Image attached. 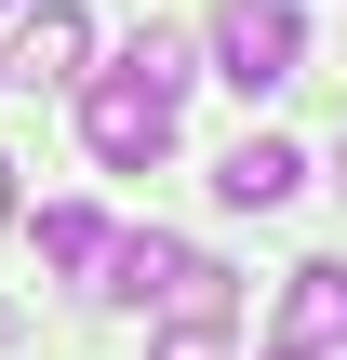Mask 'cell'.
Wrapping results in <instances>:
<instances>
[{
	"mask_svg": "<svg viewBox=\"0 0 347 360\" xmlns=\"http://www.w3.org/2000/svg\"><path fill=\"white\" fill-rule=\"evenodd\" d=\"M80 147H94L107 174H160V160H174V94H160L147 67H94V80H80Z\"/></svg>",
	"mask_w": 347,
	"mask_h": 360,
	"instance_id": "obj_2",
	"label": "cell"
},
{
	"mask_svg": "<svg viewBox=\"0 0 347 360\" xmlns=\"http://www.w3.org/2000/svg\"><path fill=\"white\" fill-rule=\"evenodd\" d=\"M107 267H120L107 294H120V307H147L160 334H187V321H201V334H227V321H241V281H227L201 240H160V227H134Z\"/></svg>",
	"mask_w": 347,
	"mask_h": 360,
	"instance_id": "obj_1",
	"label": "cell"
},
{
	"mask_svg": "<svg viewBox=\"0 0 347 360\" xmlns=\"http://www.w3.org/2000/svg\"><path fill=\"white\" fill-rule=\"evenodd\" d=\"M0 13H27V0H0Z\"/></svg>",
	"mask_w": 347,
	"mask_h": 360,
	"instance_id": "obj_12",
	"label": "cell"
},
{
	"mask_svg": "<svg viewBox=\"0 0 347 360\" xmlns=\"http://www.w3.org/2000/svg\"><path fill=\"white\" fill-rule=\"evenodd\" d=\"M201 53H214L227 94H281V80L308 67V13H294V0H214Z\"/></svg>",
	"mask_w": 347,
	"mask_h": 360,
	"instance_id": "obj_3",
	"label": "cell"
},
{
	"mask_svg": "<svg viewBox=\"0 0 347 360\" xmlns=\"http://www.w3.org/2000/svg\"><path fill=\"white\" fill-rule=\"evenodd\" d=\"M281 360H347V254L281 281Z\"/></svg>",
	"mask_w": 347,
	"mask_h": 360,
	"instance_id": "obj_5",
	"label": "cell"
},
{
	"mask_svg": "<svg viewBox=\"0 0 347 360\" xmlns=\"http://www.w3.org/2000/svg\"><path fill=\"white\" fill-rule=\"evenodd\" d=\"M13 214H27V200H13V160H0V227H13Z\"/></svg>",
	"mask_w": 347,
	"mask_h": 360,
	"instance_id": "obj_10",
	"label": "cell"
},
{
	"mask_svg": "<svg viewBox=\"0 0 347 360\" xmlns=\"http://www.w3.org/2000/svg\"><path fill=\"white\" fill-rule=\"evenodd\" d=\"M334 187H347V147H334Z\"/></svg>",
	"mask_w": 347,
	"mask_h": 360,
	"instance_id": "obj_11",
	"label": "cell"
},
{
	"mask_svg": "<svg viewBox=\"0 0 347 360\" xmlns=\"http://www.w3.org/2000/svg\"><path fill=\"white\" fill-rule=\"evenodd\" d=\"M294 187H308V147H294V134H241V147L214 160V200H227V214H281Z\"/></svg>",
	"mask_w": 347,
	"mask_h": 360,
	"instance_id": "obj_6",
	"label": "cell"
},
{
	"mask_svg": "<svg viewBox=\"0 0 347 360\" xmlns=\"http://www.w3.org/2000/svg\"><path fill=\"white\" fill-rule=\"evenodd\" d=\"M160 360H227V334H201V321H187V334H160Z\"/></svg>",
	"mask_w": 347,
	"mask_h": 360,
	"instance_id": "obj_9",
	"label": "cell"
},
{
	"mask_svg": "<svg viewBox=\"0 0 347 360\" xmlns=\"http://www.w3.org/2000/svg\"><path fill=\"white\" fill-rule=\"evenodd\" d=\"M13 80H27V94H40V80L80 94V80H94V13H80V0H27V13H13Z\"/></svg>",
	"mask_w": 347,
	"mask_h": 360,
	"instance_id": "obj_4",
	"label": "cell"
},
{
	"mask_svg": "<svg viewBox=\"0 0 347 360\" xmlns=\"http://www.w3.org/2000/svg\"><path fill=\"white\" fill-rule=\"evenodd\" d=\"M27 240H40V267H53V281H94V267L120 254V227H107L94 200H53V214H27Z\"/></svg>",
	"mask_w": 347,
	"mask_h": 360,
	"instance_id": "obj_7",
	"label": "cell"
},
{
	"mask_svg": "<svg viewBox=\"0 0 347 360\" xmlns=\"http://www.w3.org/2000/svg\"><path fill=\"white\" fill-rule=\"evenodd\" d=\"M267 360H281V347H267Z\"/></svg>",
	"mask_w": 347,
	"mask_h": 360,
	"instance_id": "obj_13",
	"label": "cell"
},
{
	"mask_svg": "<svg viewBox=\"0 0 347 360\" xmlns=\"http://www.w3.org/2000/svg\"><path fill=\"white\" fill-rule=\"evenodd\" d=\"M120 67H147L160 94H187V80H201V53H187V27H134V40H120Z\"/></svg>",
	"mask_w": 347,
	"mask_h": 360,
	"instance_id": "obj_8",
	"label": "cell"
}]
</instances>
